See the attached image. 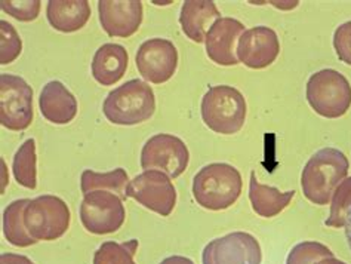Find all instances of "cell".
Instances as JSON below:
<instances>
[{
	"label": "cell",
	"instance_id": "obj_1",
	"mask_svg": "<svg viewBox=\"0 0 351 264\" xmlns=\"http://www.w3.org/2000/svg\"><path fill=\"white\" fill-rule=\"evenodd\" d=\"M350 162L334 147L320 149L306 163L301 174L302 193L314 205H328L337 187L348 174Z\"/></svg>",
	"mask_w": 351,
	"mask_h": 264
},
{
	"label": "cell",
	"instance_id": "obj_2",
	"mask_svg": "<svg viewBox=\"0 0 351 264\" xmlns=\"http://www.w3.org/2000/svg\"><path fill=\"white\" fill-rule=\"evenodd\" d=\"M242 186V176L237 168L224 162L209 163L193 178V196L202 208L223 211L236 204Z\"/></svg>",
	"mask_w": 351,
	"mask_h": 264
},
{
	"label": "cell",
	"instance_id": "obj_3",
	"mask_svg": "<svg viewBox=\"0 0 351 264\" xmlns=\"http://www.w3.org/2000/svg\"><path fill=\"white\" fill-rule=\"evenodd\" d=\"M156 112V97L144 80L132 79L107 95L103 113L113 125L132 126L152 119Z\"/></svg>",
	"mask_w": 351,
	"mask_h": 264
},
{
	"label": "cell",
	"instance_id": "obj_4",
	"mask_svg": "<svg viewBox=\"0 0 351 264\" xmlns=\"http://www.w3.org/2000/svg\"><path fill=\"white\" fill-rule=\"evenodd\" d=\"M246 110L242 93L228 85L209 88L200 104L203 122L209 130L223 135H233L243 128Z\"/></svg>",
	"mask_w": 351,
	"mask_h": 264
},
{
	"label": "cell",
	"instance_id": "obj_5",
	"mask_svg": "<svg viewBox=\"0 0 351 264\" xmlns=\"http://www.w3.org/2000/svg\"><path fill=\"white\" fill-rule=\"evenodd\" d=\"M306 95L313 110L328 119H338L351 107L350 82L334 69H323L311 75Z\"/></svg>",
	"mask_w": 351,
	"mask_h": 264
},
{
	"label": "cell",
	"instance_id": "obj_6",
	"mask_svg": "<svg viewBox=\"0 0 351 264\" xmlns=\"http://www.w3.org/2000/svg\"><path fill=\"white\" fill-rule=\"evenodd\" d=\"M27 230L36 241H55L69 230L70 209L58 196L43 195L32 199L24 213Z\"/></svg>",
	"mask_w": 351,
	"mask_h": 264
},
{
	"label": "cell",
	"instance_id": "obj_7",
	"mask_svg": "<svg viewBox=\"0 0 351 264\" xmlns=\"http://www.w3.org/2000/svg\"><path fill=\"white\" fill-rule=\"evenodd\" d=\"M33 89L15 75H0V123L9 131H24L33 122Z\"/></svg>",
	"mask_w": 351,
	"mask_h": 264
},
{
	"label": "cell",
	"instance_id": "obj_8",
	"mask_svg": "<svg viewBox=\"0 0 351 264\" xmlns=\"http://www.w3.org/2000/svg\"><path fill=\"white\" fill-rule=\"evenodd\" d=\"M126 209L123 200L108 190H95L83 196L80 221L94 235H110L123 226Z\"/></svg>",
	"mask_w": 351,
	"mask_h": 264
},
{
	"label": "cell",
	"instance_id": "obj_9",
	"mask_svg": "<svg viewBox=\"0 0 351 264\" xmlns=\"http://www.w3.org/2000/svg\"><path fill=\"white\" fill-rule=\"evenodd\" d=\"M190 152L186 143L171 134H156L141 150L144 171H160L169 178L180 177L189 167Z\"/></svg>",
	"mask_w": 351,
	"mask_h": 264
},
{
	"label": "cell",
	"instance_id": "obj_10",
	"mask_svg": "<svg viewBox=\"0 0 351 264\" xmlns=\"http://www.w3.org/2000/svg\"><path fill=\"white\" fill-rule=\"evenodd\" d=\"M126 197L162 217H169L177 205V190L171 178L160 171H144L129 181Z\"/></svg>",
	"mask_w": 351,
	"mask_h": 264
},
{
	"label": "cell",
	"instance_id": "obj_11",
	"mask_svg": "<svg viewBox=\"0 0 351 264\" xmlns=\"http://www.w3.org/2000/svg\"><path fill=\"white\" fill-rule=\"evenodd\" d=\"M203 264H261L263 251L255 236L233 232L210 241L202 252Z\"/></svg>",
	"mask_w": 351,
	"mask_h": 264
},
{
	"label": "cell",
	"instance_id": "obj_12",
	"mask_svg": "<svg viewBox=\"0 0 351 264\" xmlns=\"http://www.w3.org/2000/svg\"><path fill=\"white\" fill-rule=\"evenodd\" d=\"M135 62L143 79L154 85H162L172 79L177 71L178 51L168 39H149L138 48Z\"/></svg>",
	"mask_w": 351,
	"mask_h": 264
},
{
	"label": "cell",
	"instance_id": "obj_13",
	"mask_svg": "<svg viewBox=\"0 0 351 264\" xmlns=\"http://www.w3.org/2000/svg\"><path fill=\"white\" fill-rule=\"evenodd\" d=\"M237 60L246 67L261 70L271 66L280 53V42L270 27L258 25L245 30L237 43Z\"/></svg>",
	"mask_w": 351,
	"mask_h": 264
},
{
	"label": "cell",
	"instance_id": "obj_14",
	"mask_svg": "<svg viewBox=\"0 0 351 264\" xmlns=\"http://www.w3.org/2000/svg\"><path fill=\"white\" fill-rule=\"evenodd\" d=\"M99 23L110 38H131L140 30L144 9L140 0H99Z\"/></svg>",
	"mask_w": 351,
	"mask_h": 264
},
{
	"label": "cell",
	"instance_id": "obj_15",
	"mask_svg": "<svg viewBox=\"0 0 351 264\" xmlns=\"http://www.w3.org/2000/svg\"><path fill=\"white\" fill-rule=\"evenodd\" d=\"M245 33V25L234 18L223 16L210 27L205 45L208 57L219 66L230 67L239 64L237 60V48L240 36Z\"/></svg>",
	"mask_w": 351,
	"mask_h": 264
},
{
	"label": "cell",
	"instance_id": "obj_16",
	"mask_svg": "<svg viewBox=\"0 0 351 264\" xmlns=\"http://www.w3.org/2000/svg\"><path fill=\"white\" fill-rule=\"evenodd\" d=\"M39 107L45 119L55 125L70 123L79 110L76 97L60 80H51L42 88Z\"/></svg>",
	"mask_w": 351,
	"mask_h": 264
},
{
	"label": "cell",
	"instance_id": "obj_17",
	"mask_svg": "<svg viewBox=\"0 0 351 264\" xmlns=\"http://www.w3.org/2000/svg\"><path fill=\"white\" fill-rule=\"evenodd\" d=\"M221 12L210 0H187L180 14V24L189 39L196 43L205 42L209 29L218 21Z\"/></svg>",
	"mask_w": 351,
	"mask_h": 264
},
{
	"label": "cell",
	"instance_id": "obj_18",
	"mask_svg": "<svg viewBox=\"0 0 351 264\" xmlns=\"http://www.w3.org/2000/svg\"><path fill=\"white\" fill-rule=\"evenodd\" d=\"M128 51L117 43H106L99 47L92 60V76L103 86H113L123 77L128 69Z\"/></svg>",
	"mask_w": 351,
	"mask_h": 264
},
{
	"label": "cell",
	"instance_id": "obj_19",
	"mask_svg": "<svg viewBox=\"0 0 351 264\" xmlns=\"http://www.w3.org/2000/svg\"><path fill=\"white\" fill-rule=\"evenodd\" d=\"M46 18L55 30L75 33L89 21L90 5L88 0H51L46 6Z\"/></svg>",
	"mask_w": 351,
	"mask_h": 264
},
{
	"label": "cell",
	"instance_id": "obj_20",
	"mask_svg": "<svg viewBox=\"0 0 351 264\" xmlns=\"http://www.w3.org/2000/svg\"><path fill=\"white\" fill-rule=\"evenodd\" d=\"M295 192H280L279 189L261 184L256 180L255 172H251L249 181V200L254 211L264 218H273L279 215L285 208H288L293 199Z\"/></svg>",
	"mask_w": 351,
	"mask_h": 264
},
{
	"label": "cell",
	"instance_id": "obj_21",
	"mask_svg": "<svg viewBox=\"0 0 351 264\" xmlns=\"http://www.w3.org/2000/svg\"><path fill=\"white\" fill-rule=\"evenodd\" d=\"M30 199H18L9 204L3 211V235L6 241L18 248H27L38 243L29 233L24 223V213Z\"/></svg>",
	"mask_w": 351,
	"mask_h": 264
},
{
	"label": "cell",
	"instance_id": "obj_22",
	"mask_svg": "<svg viewBox=\"0 0 351 264\" xmlns=\"http://www.w3.org/2000/svg\"><path fill=\"white\" fill-rule=\"evenodd\" d=\"M129 184L128 172L123 168H116L110 172H95L85 169L80 177V189L83 196L95 192V190H108L120 199H126V187Z\"/></svg>",
	"mask_w": 351,
	"mask_h": 264
},
{
	"label": "cell",
	"instance_id": "obj_23",
	"mask_svg": "<svg viewBox=\"0 0 351 264\" xmlns=\"http://www.w3.org/2000/svg\"><path fill=\"white\" fill-rule=\"evenodd\" d=\"M12 171L20 186L32 190L38 187V154H36V141L33 139L25 140L15 152Z\"/></svg>",
	"mask_w": 351,
	"mask_h": 264
},
{
	"label": "cell",
	"instance_id": "obj_24",
	"mask_svg": "<svg viewBox=\"0 0 351 264\" xmlns=\"http://www.w3.org/2000/svg\"><path fill=\"white\" fill-rule=\"evenodd\" d=\"M138 245L140 243L135 239L123 243L114 241L104 242L94 254V264H135L134 256Z\"/></svg>",
	"mask_w": 351,
	"mask_h": 264
},
{
	"label": "cell",
	"instance_id": "obj_25",
	"mask_svg": "<svg viewBox=\"0 0 351 264\" xmlns=\"http://www.w3.org/2000/svg\"><path fill=\"white\" fill-rule=\"evenodd\" d=\"M351 209V177L346 178L332 195L330 215L325 221L326 226L341 229L346 226L347 214Z\"/></svg>",
	"mask_w": 351,
	"mask_h": 264
},
{
	"label": "cell",
	"instance_id": "obj_26",
	"mask_svg": "<svg viewBox=\"0 0 351 264\" xmlns=\"http://www.w3.org/2000/svg\"><path fill=\"white\" fill-rule=\"evenodd\" d=\"M334 257L326 245L314 241H306L301 242L291 250L286 259V264H316L323 259Z\"/></svg>",
	"mask_w": 351,
	"mask_h": 264
},
{
	"label": "cell",
	"instance_id": "obj_27",
	"mask_svg": "<svg viewBox=\"0 0 351 264\" xmlns=\"http://www.w3.org/2000/svg\"><path fill=\"white\" fill-rule=\"evenodd\" d=\"M23 52V40L15 27L5 20L0 21V64H11Z\"/></svg>",
	"mask_w": 351,
	"mask_h": 264
},
{
	"label": "cell",
	"instance_id": "obj_28",
	"mask_svg": "<svg viewBox=\"0 0 351 264\" xmlns=\"http://www.w3.org/2000/svg\"><path fill=\"white\" fill-rule=\"evenodd\" d=\"M2 11L23 23L34 21L39 16L42 2L40 0H25V2H14V0H2Z\"/></svg>",
	"mask_w": 351,
	"mask_h": 264
},
{
	"label": "cell",
	"instance_id": "obj_29",
	"mask_svg": "<svg viewBox=\"0 0 351 264\" xmlns=\"http://www.w3.org/2000/svg\"><path fill=\"white\" fill-rule=\"evenodd\" d=\"M334 48L337 57L351 66V21L341 24L334 33Z\"/></svg>",
	"mask_w": 351,
	"mask_h": 264
},
{
	"label": "cell",
	"instance_id": "obj_30",
	"mask_svg": "<svg viewBox=\"0 0 351 264\" xmlns=\"http://www.w3.org/2000/svg\"><path fill=\"white\" fill-rule=\"evenodd\" d=\"M0 264H34L29 257L21 256V254L3 252L0 256Z\"/></svg>",
	"mask_w": 351,
	"mask_h": 264
},
{
	"label": "cell",
	"instance_id": "obj_31",
	"mask_svg": "<svg viewBox=\"0 0 351 264\" xmlns=\"http://www.w3.org/2000/svg\"><path fill=\"white\" fill-rule=\"evenodd\" d=\"M160 264H195L190 259L187 257H182V256H172L162 260Z\"/></svg>",
	"mask_w": 351,
	"mask_h": 264
},
{
	"label": "cell",
	"instance_id": "obj_32",
	"mask_svg": "<svg viewBox=\"0 0 351 264\" xmlns=\"http://www.w3.org/2000/svg\"><path fill=\"white\" fill-rule=\"evenodd\" d=\"M344 229H346V238H347V242H348V247L351 250V209H350L348 214H347Z\"/></svg>",
	"mask_w": 351,
	"mask_h": 264
},
{
	"label": "cell",
	"instance_id": "obj_33",
	"mask_svg": "<svg viewBox=\"0 0 351 264\" xmlns=\"http://www.w3.org/2000/svg\"><path fill=\"white\" fill-rule=\"evenodd\" d=\"M316 264H347V263L341 261V260H338V259H335V257H328V259L320 260V261L316 263Z\"/></svg>",
	"mask_w": 351,
	"mask_h": 264
}]
</instances>
